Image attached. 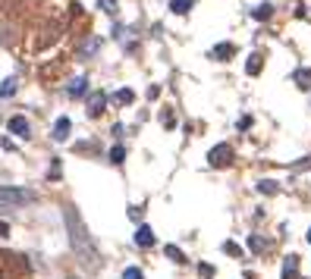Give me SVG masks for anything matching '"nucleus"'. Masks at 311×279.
I'll use <instances>...</instances> for the list:
<instances>
[{"label": "nucleus", "mask_w": 311, "mask_h": 279, "mask_svg": "<svg viewBox=\"0 0 311 279\" xmlns=\"http://www.w3.org/2000/svg\"><path fill=\"white\" fill-rule=\"evenodd\" d=\"M63 217H66V229H69V242H72L76 257H79V261H82L88 270H95L98 264H101V257H98V248H95V242H91V235L85 232L79 210H76V207H66Z\"/></svg>", "instance_id": "nucleus-1"}, {"label": "nucleus", "mask_w": 311, "mask_h": 279, "mask_svg": "<svg viewBox=\"0 0 311 279\" xmlns=\"http://www.w3.org/2000/svg\"><path fill=\"white\" fill-rule=\"evenodd\" d=\"M32 201H35V191H29V188H6V185H0V204L22 207V204H32Z\"/></svg>", "instance_id": "nucleus-2"}, {"label": "nucleus", "mask_w": 311, "mask_h": 279, "mask_svg": "<svg viewBox=\"0 0 311 279\" xmlns=\"http://www.w3.org/2000/svg\"><path fill=\"white\" fill-rule=\"evenodd\" d=\"M208 163L211 167H229L233 163V148L229 144H217V148H211V154H208Z\"/></svg>", "instance_id": "nucleus-3"}, {"label": "nucleus", "mask_w": 311, "mask_h": 279, "mask_svg": "<svg viewBox=\"0 0 311 279\" xmlns=\"http://www.w3.org/2000/svg\"><path fill=\"white\" fill-rule=\"evenodd\" d=\"M98 50H101V38L91 35V38H85V41L76 47V57H79V60H91V57L98 54Z\"/></svg>", "instance_id": "nucleus-4"}, {"label": "nucleus", "mask_w": 311, "mask_h": 279, "mask_svg": "<svg viewBox=\"0 0 311 279\" xmlns=\"http://www.w3.org/2000/svg\"><path fill=\"white\" fill-rule=\"evenodd\" d=\"M6 129H10L16 138H29L32 135V125H29V119H25V116H13L10 123H6Z\"/></svg>", "instance_id": "nucleus-5"}, {"label": "nucleus", "mask_w": 311, "mask_h": 279, "mask_svg": "<svg viewBox=\"0 0 311 279\" xmlns=\"http://www.w3.org/2000/svg\"><path fill=\"white\" fill-rule=\"evenodd\" d=\"M104 104H107V94H104V91H95V94L88 97V116H101Z\"/></svg>", "instance_id": "nucleus-6"}, {"label": "nucleus", "mask_w": 311, "mask_h": 279, "mask_svg": "<svg viewBox=\"0 0 311 279\" xmlns=\"http://www.w3.org/2000/svg\"><path fill=\"white\" fill-rule=\"evenodd\" d=\"M135 245H138V248H151V245H154V232H151V226H138Z\"/></svg>", "instance_id": "nucleus-7"}, {"label": "nucleus", "mask_w": 311, "mask_h": 279, "mask_svg": "<svg viewBox=\"0 0 311 279\" xmlns=\"http://www.w3.org/2000/svg\"><path fill=\"white\" fill-rule=\"evenodd\" d=\"M69 129H72V123L66 116H60L54 123V141H66V138H69Z\"/></svg>", "instance_id": "nucleus-8"}, {"label": "nucleus", "mask_w": 311, "mask_h": 279, "mask_svg": "<svg viewBox=\"0 0 311 279\" xmlns=\"http://www.w3.org/2000/svg\"><path fill=\"white\" fill-rule=\"evenodd\" d=\"M299 276V254H289L283 261V279H295Z\"/></svg>", "instance_id": "nucleus-9"}, {"label": "nucleus", "mask_w": 311, "mask_h": 279, "mask_svg": "<svg viewBox=\"0 0 311 279\" xmlns=\"http://www.w3.org/2000/svg\"><path fill=\"white\" fill-rule=\"evenodd\" d=\"M233 54H236V47L223 41V44H217V47H211V54H208V57H211V60H229Z\"/></svg>", "instance_id": "nucleus-10"}, {"label": "nucleus", "mask_w": 311, "mask_h": 279, "mask_svg": "<svg viewBox=\"0 0 311 279\" xmlns=\"http://www.w3.org/2000/svg\"><path fill=\"white\" fill-rule=\"evenodd\" d=\"M66 91H69V97H85V91H88V78H72Z\"/></svg>", "instance_id": "nucleus-11"}, {"label": "nucleus", "mask_w": 311, "mask_h": 279, "mask_svg": "<svg viewBox=\"0 0 311 279\" xmlns=\"http://www.w3.org/2000/svg\"><path fill=\"white\" fill-rule=\"evenodd\" d=\"M110 101H114L116 107H129V104L135 101V94H132V88H120V91H116L114 97H110Z\"/></svg>", "instance_id": "nucleus-12"}, {"label": "nucleus", "mask_w": 311, "mask_h": 279, "mask_svg": "<svg viewBox=\"0 0 311 279\" xmlns=\"http://www.w3.org/2000/svg\"><path fill=\"white\" fill-rule=\"evenodd\" d=\"M192 6H195V0H170V10H173L176 16H186Z\"/></svg>", "instance_id": "nucleus-13"}, {"label": "nucleus", "mask_w": 311, "mask_h": 279, "mask_svg": "<svg viewBox=\"0 0 311 279\" xmlns=\"http://www.w3.org/2000/svg\"><path fill=\"white\" fill-rule=\"evenodd\" d=\"M293 78H295V85H299L302 91H311V69H299Z\"/></svg>", "instance_id": "nucleus-14"}, {"label": "nucleus", "mask_w": 311, "mask_h": 279, "mask_svg": "<svg viewBox=\"0 0 311 279\" xmlns=\"http://www.w3.org/2000/svg\"><path fill=\"white\" fill-rule=\"evenodd\" d=\"M261 66H264L261 54H251V57H248V63H246V72H248V76H258V72H261Z\"/></svg>", "instance_id": "nucleus-15"}, {"label": "nucleus", "mask_w": 311, "mask_h": 279, "mask_svg": "<svg viewBox=\"0 0 311 279\" xmlns=\"http://www.w3.org/2000/svg\"><path fill=\"white\" fill-rule=\"evenodd\" d=\"M251 16H255L258 22H264V19L274 16V6H270V3H261V6H255V10H251Z\"/></svg>", "instance_id": "nucleus-16"}, {"label": "nucleus", "mask_w": 311, "mask_h": 279, "mask_svg": "<svg viewBox=\"0 0 311 279\" xmlns=\"http://www.w3.org/2000/svg\"><path fill=\"white\" fill-rule=\"evenodd\" d=\"M16 88H19L16 78H6V82L0 85V97H13V94H16Z\"/></svg>", "instance_id": "nucleus-17"}, {"label": "nucleus", "mask_w": 311, "mask_h": 279, "mask_svg": "<svg viewBox=\"0 0 311 279\" xmlns=\"http://www.w3.org/2000/svg\"><path fill=\"white\" fill-rule=\"evenodd\" d=\"M258 191H261V195H277V182L274 179H261V182H258Z\"/></svg>", "instance_id": "nucleus-18"}, {"label": "nucleus", "mask_w": 311, "mask_h": 279, "mask_svg": "<svg viewBox=\"0 0 311 279\" xmlns=\"http://www.w3.org/2000/svg\"><path fill=\"white\" fill-rule=\"evenodd\" d=\"M164 251H167V257H170V261H176V264H186V254H182V251L176 248V245H167Z\"/></svg>", "instance_id": "nucleus-19"}, {"label": "nucleus", "mask_w": 311, "mask_h": 279, "mask_svg": "<svg viewBox=\"0 0 311 279\" xmlns=\"http://www.w3.org/2000/svg\"><path fill=\"white\" fill-rule=\"evenodd\" d=\"M223 251H227L229 257H242V248L236 242H223Z\"/></svg>", "instance_id": "nucleus-20"}, {"label": "nucleus", "mask_w": 311, "mask_h": 279, "mask_svg": "<svg viewBox=\"0 0 311 279\" xmlns=\"http://www.w3.org/2000/svg\"><path fill=\"white\" fill-rule=\"evenodd\" d=\"M110 160H114V163H123L126 160V148H123V144H116V148L110 151Z\"/></svg>", "instance_id": "nucleus-21"}, {"label": "nucleus", "mask_w": 311, "mask_h": 279, "mask_svg": "<svg viewBox=\"0 0 311 279\" xmlns=\"http://www.w3.org/2000/svg\"><path fill=\"white\" fill-rule=\"evenodd\" d=\"M98 6H101L104 13H110V16L116 13V0H98Z\"/></svg>", "instance_id": "nucleus-22"}, {"label": "nucleus", "mask_w": 311, "mask_h": 279, "mask_svg": "<svg viewBox=\"0 0 311 279\" xmlns=\"http://www.w3.org/2000/svg\"><path fill=\"white\" fill-rule=\"evenodd\" d=\"M248 248H251V251H264V238H261V235H251V238H248Z\"/></svg>", "instance_id": "nucleus-23"}, {"label": "nucleus", "mask_w": 311, "mask_h": 279, "mask_svg": "<svg viewBox=\"0 0 311 279\" xmlns=\"http://www.w3.org/2000/svg\"><path fill=\"white\" fill-rule=\"evenodd\" d=\"M123 279H145V276H142V270H138V267H126Z\"/></svg>", "instance_id": "nucleus-24"}, {"label": "nucleus", "mask_w": 311, "mask_h": 279, "mask_svg": "<svg viewBox=\"0 0 311 279\" xmlns=\"http://www.w3.org/2000/svg\"><path fill=\"white\" fill-rule=\"evenodd\" d=\"M161 119H164V125H173V123H176L173 110H164V113H161Z\"/></svg>", "instance_id": "nucleus-25"}, {"label": "nucleus", "mask_w": 311, "mask_h": 279, "mask_svg": "<svg viewBox=\"0 0 311 279\" xmlns=\"http://www.w3.org/2000/svg\"><path fill=\"white\" fill-rule=\"evenodd\" d=\"M48 176H50V179H60V160H54V163H50Z\"/></svg>", "instance_id": "nucleus-26"}, {"label": "nucleus", "mask_w": 311, "mask_h": 279, "mask_svg": "<svg viewBox=\"0 0 311 279\" xmlns=\"http://www.w3.org/2000/svg\"><path fill=\"white\" fill-rule=\"evenodd\" d=\"M198 273L208 279V276H214V267H211V264H201V267H198Z\"/></svg>", "instance_id": "nucleus-27"}, {"label": "nucleus", "mask_w": 311, "mask_h": 279, "mask_svg": "<svg viewBox=\"0 0 311 279\" xmlns=\"http://www.w3.org/2000/svg\"><path fill=\"white\" fill-rule=\"evenodd\" d=\"M6 235H10V223L0 220V238H6Z\"/></svg>", "instance_id": "nucleus-28"}, {"label": "nucleus", "mask_w": 311, "mask_h": 279, "mask_svg": "<svg viewBox=\"0 0 311 279\" xmlns=\"http://www.w3.org/2000/svg\"><path fill=\"white\" fill-rule=\"evenodd\" d=\"M308 242H311V229H308Z\"/></svg>", "instance_id": "nucleus-29"}]
</instances>
